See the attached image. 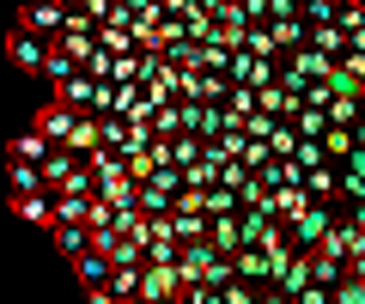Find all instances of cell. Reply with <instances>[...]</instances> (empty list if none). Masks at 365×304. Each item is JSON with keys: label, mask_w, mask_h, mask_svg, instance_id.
Segmentation results:
<instances>
[{"label": "cell", "mask_w": 365, "mask_h": 304, "mask_svg": "<svg viewBox=\"0 0 365 304\" xmlns=\"http://www.w3.org/2000/svg\"><path fill=\"white\" fill-rule=\"evenodd\" d=\"M61 25H67V6H61V0H37V6H25V13H19V31H37L43 43L61 37Z\"/></svg>", "instance_id": "2"}, {"label": "cell", "mask_w": 365, "mask_h": 304, "mask_svg": "<svg viewBox=\"0 0 365 304\" xmlns=\"http://www.w3.org/2000/svg\"><path fill=\"white\" fill-rule=\"evenodd\" d=\"M292 164H299V171H323V146H317V140H299V152H292Z\"/></svg>", "instance_id": "25"}, {"label": "cell", "mask_w": 365, "mask_h": 304, "mask_svg": "<svg viewBox=\"0 0 365 304\" xmlns=\"http://www.w3.org/2000/svg\"><path fill=\"white\" fill-rule=\"evenodd\" d=\"M347 274L341 262H323V256H311V286H323V292H335V280Z\"/></svg>", "instance_id": "22"}, {"label": "cell", "mask_w": 365, "mask_h": 304, "mask_svg": "<svg viewBox=\"0 0 365 304\" xmlns=\"http://www.w3.org/2000/svg\"><path fill=\"white\" fill-rule=\"evenodd\" d=\"M43 73H49V85H61V80H73L79 67H73V61H67V55H61V49H49V55H43Z\"/></svg>", "instance_id": "24"}, {"label": "cell", "mask_w": 365, "mask_h": 304, "mask_svg": "<svg viewBox=\"0 0 365 304\" xmlns=\"http://www.w3.org/2000/svg\"><path fill=\"white\" fill-rule=\"evenodd\" d=\"M256 304H287V298H280V292H256Z\"/></svg>", "instance_id": "31"}, {"label": "cell", "mask_w": 365, "mask_h": 304, "mask_svg": "<svg viewBox=\"0 0 365 304\" xmlns=\"http://www.w3.org/2000/svg\"><path fill=\"white\" fill-rule=\"evenodd\" d=\"M329 304H365V280L341 274V280H335V292H329Z\"/></svg>", "instance_id": "23"}, {"label": "cell", "mask_w": 365, "mask_h": 304, "mask_svg": "<svg viewBox=\"0 0 365 304\" xmlns=\"http://www.w3.org/2000/svg\"><path fill=\"white\" fill-rule=\"evenodd\" d=\"M110 298H122V304H128V298H140V268H110Z\"/></svg>", "instance_id": "17"}, {"label": "cell", "mask_w": 365, "mask_h": 304, "mask_svg": "<svg viewBox=\"0 0 365 304\" xmlns=\"http://www.w3.org/2000/svg\"><path fill=\"white\" fill-rule=\"evenodd\" d=\"M165 146H170V164H177V171L201 164V140H195V134H177V140H165Z\"/></svg>", "instance_id": "18"}, {"label": "cell", "mask_w": 365, "mask_h": 304, "mask_svg": "<svg viewBox=\"0 0 365 304\" xmlns=\"http://www.w3.org/2000/svg\"><path fill=\"white\" fill-rule=\"evenodd\" d=\"M55 49H61L73 67H86L91 55H98V37H91V31H61V37H55Z\"/></svg>", "instance_id": "10"}, {"label": "cell", "mask_w": 365, "mask_h": 304, "mask_svg": "<svg viewBox=\"0 0 365 304\" xmlns=\"http://www.w3.org/2000/svg\"><path fill=\"white\" fill-rule=\"evenodd\" d=\"M341 219H347L353 231H365V201H353V213H341Z\"/></svg>", "instance_id": "29"}, {"label": "cell", "mask_w": 365, "mask_h": 304, "mask_svg": "<svg viewBox=\"0 0 365 304\" xmlns=\"http://www.w3.org/2000/svg\"><path fill=\"white\" fill-rule=\"evenodd\" d=\"M335 219H341V201H335V207H304V219H292V225H287V231H292V250L311 256L317 243L329 238V225H335Z\"/></svg>", "instance_id": "1"}, {"label": "cell", "mask_w": 365, "mask_h": 304, "mask_svg": "<svg viewBox=\"0 0 365 304\" xmlns=\"http://www.w3.org/2000/svg\"><path fill=\"white\" fill-rule=\"evenodd\" d=\"M220 304H256V292H250V286H237V280H232V286H220Z\"/></svg>", "instance_id": "28"}, {"label": "cell", "mask_w": 365, "mask_h": 304, "mask_svg": "<svg viewBox=\"0 0 365 304\" xmlns=\"http://www.w3.org/2000/svg\"><path fill=\"white\" fill-rule=\"evenodd\" d=\"M73 110H61V104H43L37 110V122H31V128H37L43 134V140H49V146H67V134H73Z\"/></svg>", "instance_id": "4"}, {"label": "cell", "mask_w": 365, "mask_h": 304, "mask_svg": "<svg viewBox=\"0 0 365 304\" xmlns=\"http://www.w3.org/2000/svg\"><path fill=\"white\" fill-rule=\"evenodd\" d=\"M91 304H122V298H110V292H104V286H98V292H91Z\"/></svg>", "instance_id": "30"}, {"label": "cell", "mask_w": 365, "mask_h": 304, "mask_svg": "<svg viewBox=\"0 0 365 304\" xmlns=\"http://www.w3.org/2000/svg\"><path fill=\"white\" fill-rule=\"evenodd\" d=\"M134 207H140L146 219H170V189H158V183H134Z\"/></svg>", "instance_id": "11"}, {"label": "cell", "mask_w": 365, "mask_h": 304, "mask_svg": "<svg viewBox=\"0 0 365 304\" xmlns=\"http://www.w3.org/2000/svg\"><path fill=\"white\" fill-rule=\"evenodd\" d=\"M49 152H55V146L43 140L37 128H25V134H19V140H13V164H43V159H49Z\"/></svg>", "instance_id": "14"}, {"label": "cell", "mask_w": 365, "mask_h": 304, "mask_svg": "<svg viewBox=\"0 0 365 304\" xmlns=\"http://www.w3.org/2000/svg\"><path fill=\"white\" fill-rule=\"evenodd\" d=\"M55 250H61L67 262H79V256L91 250V225H55Z\"/></svg>", "instance_id": "13"}, {"label": "cell", "mask_w": 365, "mask_h": 304, "mask_svg": "<svg viewBox=\"0 0 365 304\" xmlns=\"http://www.w3.org/2000/svg\"><path fill=\"white\" fill-rule=\"evenodd\" d=\"M244 183H250V171H244V164H220V183H213V189H232V195H237Z\"/></svg>", "instance_id": "27"}, {"label": "cell", "mask_w": 365, "mask_h": 304, "mask_svg": "<svg viewBox=\"0 0 365 304\" xmlns=\"http://www.w3.org/2000/svg\"><path fill=\"white\" fill-rule=\"evenodd\" d=\"M6 183H13V201L19 195H43V171L37 164H6Z\"/></svg>", "instance_id": "16"}, {"label": "cell", "mask_w": 365, "mask_h": 304, "mask_svg": "<svg viewBox=\"0 0 365 304\" xmlns=\"http://www.w3.org/2000/svg\"><path fill=\"white\" fill-rule=\"evenodd\" d=\"M73 274H79V286L86 292H98V286H110V256H98V250H86L73 262Z\"/></svg>", "instance_id": "9"}, {"label": "cell", "mask_w": 365, "mask_h": 304, "mask_svg": "<svg viewBox=\"0 0 365 304\" xmlns=\"http://www.w3.org/2000/svg\"><path fill=\"white\" fill-rule=\"evenodd\" d=\"M237 164H244V171L256 177L262 164H274V159H268V146H262V140H244V159H237Z\"/></svg>", "instance_id": "26"}, {"label": "cell", "mask_w": 365, "mask_h": 304, "mask_svg": "<svg viewBox=\"0 0 365 304\" xmlns=\"http://www.w3.org/2000/svg\"><path fill=\"white\" fill-rule=\"evenodd\" d=\"M207 243L225 256V262H232V256L244 250V243H237V219H207Z\"/></svg>", "instance_id": "15"}, {"label": "cell", "mask_w": 365, "mask_h": 304, "mask_svg": "<svg viewBox=\"0 0 365 304\" xmlns=\"http://www.w3.org/2000/svg\"><path fill=\"white\" fill-rule=\"evenodd\" d=\"M13 213H19V219H31V225H49V231H55V195H19Z\"/></svg>", "instance_id": "12"}, {"label": "cell", "mask_w": 365, "mask_h": 304, "mask_svg": "<svg viewBox=\"0 0 365 304\" xmlns=\"http://www.w3.org/2000/svg\"><path fill=\"white\" fill-rule=\"evenodd\" d=\"M98 201H110L116 213H128V207H134V183H128V177H116V183H98Z\"/></svg>", "instance_id": "19"}, {"label": "cell", "mask_w": 365, "mask_h": 304, "mask_svg": "<svg viewBox=\"0 0 365 304\" xmlns=\"http://www.w3.org/2000/svg\"><path fill=\"white\" fill-rule=\"evenodd\" d=\"M170 238H177V250L207 243V213H170Z\"/></svg>", "instance_id": "7"}, {"label": "cell", "mask_w": 365, "mask_h": 304, "mask_svg": "<svg viewBox=\"0 0 365 304\" xmlns=\"http://www.w3.org/2000/svg\"><path fill=\"white\" fill-rule=\"evenodd\" d=\"M232 219H237V243H244V250H256V243L268 238V225H274V219H268L262 207H237Z\"/></svg>", "instance_id": "6"}, {"label": "cell", "mask_w": 365, "mask_h": 304, "mask_svg": "<svg viewBox=\"0 0 365 304\" xmlns=\"http://www.w3.org/2000/svg\"><path fill=\"white\" fill-rule=\"evenodd\" d=\"M61 152H73V159L86 164L91 152H98V116H79V122H73V134H67V146H61Z\"/></svg>", "instance_id": "8"}, {"label": "cell", "mask_w": 365, "mask_h": 304, "mask_svg": "<svg viewBox=\"0 0 365 304\" xmlns=\"http://www.w3.org/2000/svg\"><path fill=\"white\" fill-rule=\"evenodd\" d=\"M177 298V274L170 268H140V304H170Z\"/></svg>", "instance_id": "5"}, {"label": "cell", "mask_w": 365, "mask_h": 304, "mask_svg": "<svg viewBox=\"0 0 365 304\" xmlns=\"http://www.w3.org/2000/svg\"><path fill=\"white\" fill-rule=\"evenodd\" d=\"M292 152H299V134H292L287 122H280V128L268 134V159H287V164H292Z\"/></svg>", "instance_id": "21"}, {"label": "cell", "mask_w": 365, "mask_h": 304, "mask_svg": "<svg viewBox=\"0 0 365 304\" xmlns=\"http://www.w3.org/2000/svg\"><path fill=\"white\" fill-rule=\"evenodd\" d=\"M55 43H43L37 31H19L13 25V37H6V55H13V67L19 73H43V55H49Z\"/></svg>", "instance_id": "3"}, {"label": "cell", "mask_w": 365, "mask_h": 304, "mask_svg": "<svg viewBox=\"0 0 365 304\" xmlns=\"http://www.w3.org/2000/svg\"><path fill=\"white\" fill-rule=\"evenodd\" d=\"M86 207L91 201H79V195H55V225H86Z\"/></svg>", "instance_id": "20"}]
</instances>
